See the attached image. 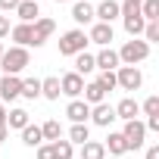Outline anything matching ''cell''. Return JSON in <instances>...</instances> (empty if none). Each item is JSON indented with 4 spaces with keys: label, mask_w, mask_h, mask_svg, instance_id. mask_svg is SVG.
Returning a JSON list of instances; mask_svg holds the SVG:
<instances>
[{
    "label": "cell",
    "mask_w": 159,
    "mask_h": 159,
    "mask_svg": "<svg viewBox=\"0 0 159 159\" xmlns=\"http://www.w3.org/2000/svg\"><path fill=\"white\" fill-rule=\"evenodd\" d=\"M25 66H31V56H28L25 47H10V50H3V56H0L3 75H19Z\"/></svg>",
    "instance_id": "cell-1"
},
{
    "label": "cell",
    "mask_w": 159,
    "mask_h": 159,
    "mask_svg": "<svg viewBox=\"0 0 159 159\" xmlns=\"http://www.w3.org/2000/svg\"><path fill=\"white\" fill-rule=\"evenodd\" d=\"M88 44L91 41H88V34L81 28H72V31H66L59 38V56H78V53H84Z\"/></svg>",
    "instance_id": "cell-2"
},
{
    "label": "cell",
    "mask_w": 159,
    "mask_h": 159,
    "mask_svg": "<svg viewBox=\"0 0 159 159\" xmlns=\"http://www.w3.org/2000/svg\"><path fill=\"white\" fill-rule=\"evenodd\" d=\"M116 53H119V62H125V66H137V62H143V59L150 56V44L131 38V41H125V47L116 50Z\"/></svg>",
    "instance_id": "cell-3"
},
{
    "label": "cell",
    "mask_w": 159,
    "mask_h": 159,
    "mask_svg": "<svg viewBox=\"0 0 159 159\" xmlns=\"http://www.w3.org/2000/svg\"><path fill=\"white\" fill-rule=\"evenodd\" d=\"M140 84H143V75H140L137 66H119V72H116V88H122V91H137Z\"/></svg>",
    "instance_id": "cell-4"
},
{
    "label": "cell",
    "mask_w": 159,
    "mask_h": 159,
    "mask_svg": "<svg viewBox=\"0 0 159 159\" xmlns=\"http://www.w3.org/2000/svg\"><path fill=\"white\" fill-rule=\"evenodd\" d=\"M56 31V22L53 19H47V16H38L34 19V25H31V47H44L47 44V38Z\"/></svg>",
    "instance_id": "cell-5"
},
{
    "label": "cell",
    "mask_w": 159,
    "mask_h": 159,
    "mask_svg": "<svg viewBox=\"0 0 159 159\" xmlns=\"http://www.w3.org/2000/svg\"><path fill=\"white\" fill-rule=\"evenodd\" d=\"M122 137H125L128 150H140V147H143V137H147V128H143V122H137V119L125 122V131H122Z\"/></svg>",
    "instance_id": "cell-6"
},
{
    "label": "cell",
    "mask_w": 159,
    "mask_h": 159,
    "mask_svg": "<svg viewBox=\"0 0 159 159\" xmlns=\"http://www.w3.org/2000/svg\"><path fill=\"white\" fill-rule=\"evenodd\" d=\"M59 91H62L66 97L78 100V97H81V91H84V78H81V75H75V72H66V75L59 78Z\"/></svg>",
    "instance_id": "cell-7"
},
{
    "label": "cell",
    "mask_w": 159,
    "mask_h": 159,
    "mask_svg": "<svg viewBox=\"0 0 159 159\" xmlns=\"http://www.w3.org/2000/svg\"><path fill=\"white\" fill-rule=\"evenodd\" d=\"M97 128H109L112 122H116V109L109 106V103H97V106H91V116H88Z\"/></svg>",
    "instance_id": "cell-8"
},
{
    "label": "cell",
    "mask_w": 159,
    "mask_h": 159,
    "mask_svg": "<svg viewBox=\"0 0 159 159\" xmlns=\"http://www.w3.org/2000/svg\"><path fill=\"white\" fill-rule=\"evenodd\" d=\"M22 94V78L19 75H3L0 78V100H16Z\"/></svg>",
    "instance_id": "cell-9"
},
{
    "label": "cell",
    "mask_w": 159,
    "mask_h": 159,
    "mask_svg": "<svg viewBox=\"0 0 159 159\" xmlns=\"http://www.w3.org/2000/svg\"><path fill=\"white\" fill-rule=\"evenodd\" d=\"M119 16H122V7L116 3V0H103L100 7H94V19H97V22L112 25V19H119Z\"/></svg>",
    "instance_id": "cell-10"
},
{
    "label": "cell",
    "mask_w": 159,
    "mask_h": 159,
    "mask_svg": "<svg viewBox=\"0 0 159 159\" xmlns=\"http://www.w3.org/2000/svg\"><path fill=\"white\" fill-rule=\"evenodd\" d=\"M94 62H97V69H103V72H116L122 62H119V53L112 50V47H103L97 56H94Z\"/></svg>",
    "instance_id": "cell-11"
},
{
    "label": "cell",
    "mask_w": 159,
    "mask_h": 159,
    "mask_svg": "<svg viewBox=\"0 0 159 159\" xmlns=\"http://www.w3.org/2000/svg\"><path fill=\"white\" fill-rule=\"evenodd\" d=\"M66 116L72 119V125H84L88 116H91V106H88L84 100H72V103L66 106Z\"/></svg>",
    "instance_id": "cell-12"
},
{
    "label": "cell",
    "mask_w": 159,
    "mask_h": 159,
    "mask_svg": "<svg viewBox=\"0 0 159 159\" xmlns=\"http://www.w3.org/2000/svg\"><path fill=\"white\" fill-rule=\"evenodd\" d=\"M88 41H94V44H100V47H109V41H112V25H106V22H97V25L91 28Z\"/></svg>",
    "instance_id": "cell-13"
},
{
    "label": "cell",
    "mask_w": 159,
    "mask_h": 159,
    "mask_svg": "<svg viewBox=\"0 0 159 159\" xmlns=\"http://www.w3.org/2000/svg\"><path fill=\"white\" fill-rule=\"evenodd\" d=\"M116 109V119H125V122H131V119H137V112H140V103L137 100H131V97H125L119 106H112Z\"/></svg>",
    "instance_id": "cell-14"
},
{
    "label": "cell",
    "mask_w": 159,
    "mask_h": 159,
    "mask_svg": "<svg viewBox=\"0 0 159 159\" xmlns=\"http://www.w3.org/2000/svg\"><path fill=\"white\" fill-rule=\"evenodd\" d=\"M103 147H106V150H109L112 156H119V159H122V156L128 153V143H125L122 131H109V137H106V143H103Z\"/></svg>",
    "instance_id": "cell-15"
},
{
    "label": "cell",
    "mask_w": 159,
    "mask_h": 159,
    "mask_svg": "<svg viewBox=\"0 0 159 159\" xmlns=\"http://www.w3.org/2000/svg\"><path fill=\"white\" fill-rule=\"evenodd\" d=\"M16 16H19L22 22H28V25H31V22L41 16V10H38V0H22V3L16 7Z\"/></svg>",
    "instance_id": "cell-16"
},
{
    "label": "cell",
    "mask_w": 159,
    "mask_h": 159,
    "mask_svg": "<svg viewBox=\"0 0 159 159\" xmlns=\"http://www.w3.org/2000/svg\"><path fill=\"white\" fill-rule=\"evenodd\" d=\"M72 19H75L78 25H88V22H94V7H91V3H84V0H78V3L72 7Z\"/></svg>",
    "instance_id": "cell-17"
},
{
    "label": "cell",
    "mask_w": 159,
    "mask_h": 159,
    "mask_svg": "<svg viewBox=\"0 0 159 159\" xmlns=\"http://www.w3.org/2000/svg\"><path fill=\"white\" fill-rule=\"evenodd\" d=\"M10 34H13L16 47H31V25H28V22L13 25V28H10Z\"/></svg>",
    "instance_id": "cell-18"
},
{
    "label": "cell",
    "mask_w": 159,
    "mask_h": 159,
    "mask_svg": "<svg viewBox=\"0 0 159 159\" xmlns=\"http://www.w3.org/2000/svg\"><path fill=\"white\" fill-rule=\"evenodd\" d=\"M81 94H84V103H88V106H97V103H106V91H103V88H100L97 81L84 84V91H81Z\"/></svg>",
    "instance_id": "cell-19"
},
{
    "label": "cell",
    "mask_w": 159,
    "mask_h": 159,
    "mask_svg": "<svg viewBox=\"0 0 159 159\" xmlns=\"http://www.w3.org/2000/svg\"><path fill=\"white\" fill-rule=\"evenodd\" d=\"M94 69H97V62H94V56H91L88 50L75 56V75H81V78H84V75H91Z\"/></svg>",
    "instance_id": "cell-20"
},
{
    "label": "cell",
    "mask_w": 159,
    "mask_h": 159,
    "mask_svg": "<svg viewBox=\"0 0 159 159\" xmlns=\"http://www.w3.org/2000/svg\"><path fill=\"white\" fill-rule=\"evenodd\" d=\"M122 22H125V31L131 34V38H137V34H143V16L140 13H131V16H122Z\"/></svg>",
    "instance_id": "cell-21"
},
{
    "label": "cell",
    "mask_w": 159,
    "mask_h": 159,
    "mask_svg": "<svg viewBox=\"0 0 159 159\" xmlns=\"http://www.w3.org/2000/svg\"><path fill=\"white\" fill-rule=\"evenodd\" d=\"M81 159H106V147L100 140H88L81 143Z\"/></svg>",
    "instance_id": "cell-22"
},
{
    "label": "cell",
    "mask_w": 159,
    "mask_h": 159,
    "mask_svg": "<svg viewBox=\"0 0 159 159\" xmlns=\"http://www.w3.org/2000/svg\"><path fill=\"white\" fill-rule=\"evenodd\" d=\"M41 137H44V140H50V143H53V140H59V137H62V125H59L56 119H47V122L41 125Z\"/></svg>",
    "instance_id": "cell-23"
},
{
    "label": "cell",
    "mask_w": 159,
    "mask_h": 159,
    "mask_svg": "<svg viewBox=\"0 0 159 159\" xmlns=\"http://www.w3.org/2000/svg\"><path fill=\"white\" fill-rule=\"evenodd\" d=\"M22 143H25V147H31V150H34V147H41V143H44L41 128H38V125H25V128H22Z\"/></svg>",
    "instance_id": "cell-24"
},
{
    "label": "cell",
    "mask_w": 159,
    "mask_h": 159,
    "mask_svg": "<svg viewBox=\"0 0 159 159\" xmlns=\"http://www.w3.org/2000/svg\"><path fill=\"white\" fill-rule=\"evenodd\" d=\"M88 140H91V128H88V122L69 128V143H72V147H75V143H88Z\"/></svg>",
    "instance_id": "cell-25"
},
{
    "label": "cell",
    "mask_w": 159,
    "mask_h": 159,
    "mask_svg": "<svg viewBox=\"0 0 159 159\" xmlns=\"http://www.w3.org/2000/svg\"><path fill=\"white\" fill-rule=\"evenodd\" d=\"M59 78H44L41 81V97H47V100H59Z\"/></svg>",
    "instance_id": "cell-26"
},
{
    "label": "cell",
    "mask_w": 159,
    "mask_h": 159,
    "mask_svg": "<svg viewBox=\"0 0 159 159\" xmlns=\"http://www.w3.org/2000/svg\"><path fill=\"white\" fill-rule=\"evenodd\" d=\"M25 125H31L25 109H13V112H7V128H19V131H22Z\"/></svg>",
    "instance_id": "cell-27"
},
{
    "label": "cell",
    "mask_w": 159,
    "mask_h": 159,
    "mask_svg": "<svg viewBox=\"0 0 159 159\" xmlns=\"http://www.w3.org/2000/svg\"><path fill=\"white\" fill-rule=\"evenodd\" d=\"M140 16H143V22H159V0H143Z\"/></svg>",
    "instance_id": "cell-28"
},
{
    "label": "cell",
    "mask_w": 159,
    "mask_h": 159,
    "mask_svg": "<svg viewBox=\"0 0 159 159\" xmlns=\"http://www.w3.org/2000/svg\"><path fill=\"white\" fill-rule=\"evenodd\" d=\"M19 97H25V100H38V97H41V81H38V78H25Z\"/></svg>",
    "instance_id": "cell-29"
},
{
    "label": "cell",
    "mask_w": 159,
    "mask_h": 159,
    "mask_svg": "<svg viewBox=\"0 0 159 159\" xmlns=\"http://www.w3.org/2000/svg\"><path fill=\"white\" fill-rule=\"evenodd\" d=\"M50 147H53V159H72V156H75L72 143H69V140H62V137H59V140H53Z\"/></svg>",
    "instance_id": "cell-30"
},
{
    "label": "cell",
    "mask_w": 159,
    "mask_h": 159,
    "mask_svg": "<svg viewBox=\"0 0 159 159\" xmlns=\"http://www.w3.org/2000/svg\"><path fill=\"white\" fill-rule=\"evenodd\" d=\"M143 44H159V22L143 25Z\"/></svg>",
    "instance_id": "cell-31"
},
{
    "label": "cell",
    "mask_w": 159,
    "mask_h": 159,
    "mask_svg": "<svg viewBox=\"0 0 159 159\" xmlns=\"http://www.w3.org/2000/svg\"><path fill=\"white\" fill-rule=\"evenodd\" d=\"M97 84H100L103 91H112V88H116V72H100Z\"/></svg>",
    "instance_id": "cell-32"
},
{
    "label": "cell",
    "mask_w": 159,
    "mask_h": 159,
    "mask_svg": "<svg viewBox=\"0 0 159 159\" xmlns=\"http://www.w3.org/2000/svg\"><path fill=\"white\" fill-rule=\"evenodd\" d=\"M140 109L147 112V119H150V116H159V97H147Z\"/></svg>",
    "instance_id": "cell-33"
},
{
    "label": "cell",
    "mask_w": 159,
    "mask_h": 159,
    "mask_svg": "<svg viewBox=\"0 0 159 159\" xmlns=\"http://www.w3.org/2000/svg\"><path fill=\"white\" fill-rule=\"evenodd\" d=\"M38 150V159H53V147L50 143H41V147H34Z\"/></svg>",
    "instance_id": "cell-34"
},
{
    "label": "cell",
    "mask_w": 159,
    "mask_h": 159,
    "mask_svg": "<svg viewBox=\"0 0 159 159\" xmlns=\"http://www.w3.org/2000/svg\"><path fill=\"white\" fill-rule=\"evenodd\" d=\"M22 3V0H0V10H3V13H10V10H16Z\"/></svg>",
    "instance_id": "cell-35"
},
{
    "label": "cell",
    "mask_w": 159,
    "mask_h": 159,
    "mask_svg": "<svg viewBox=\"0 0 159 159\" xmlns=\"http://www.w3.org/2000/svg\"><path fill=\"white\" fill-rule=\"evenodd\" d=\"M7 34H10V19L0 16V38H7Z\"/></svg>",
    "instance_id": "cell-36"
},
{
    "label": "cell",
    "mask_w": 159,
    "mask_h": 159,
    "mask_svg": "<svg viewBox=\"0 0 159 159\" xmlns=\"http://www.w3.org/2000/svg\"><path fill=\"white\" fill-rule=\"evenodd\" d=\"M147 159H159V147H156V143L147 150Z\"/></svg>",
    "instance_id": "cell-37"
},
{
    "label": "cell",
    "mask_w": 159,
    "mask_h": 159,
    "mask_svg": "<svg viewBox=\"0 0 159 159\" xmlns=\"http://www.w3.org/2000/svg\"><path fill=\"white\" fill-rule=\"evenodd\" d=\"M0 128H7V106L0 103Z\"/></svg>",
    "instance_id": "cell-38"
},
{
    "label": "cell",
    "mask_w": 159,
    "mask_h": 159,
    "mask_svg": "<svg viewBox=\"0 0 159 159\" xmlns=\"http://www.w3.org/2000/svg\"><path fill=\"white\" fill-rule=\"evenodd\" d=\"M143 0H125V7H140Z\"/></svg>",
    "instance_id": "cell-39"
},
{
    "label": "cell",
    "mask_w": 159,
    "mask_h": 159,
    "mask_svg": "<svg viewBox=\"0 0 159 159\" xmlns=\"http://www.w3.org/2000/svg\"><path fill=\"white\" fill-rule=\"evenodd\" d=\"M7 134H10V128H0V143L7 140Z\"/></svg>",
    "instance_id": "cell-40"
},
{
    "label": "cell",
    "mask_w": 159,
    "mask_h": 159,
    "mask_svg": "<svg viewBox=\"0 0 159 159\" xmlns=\"http://www.w3.org/2000/svg\"><path fill=\"white\" fill-rule=\"evenodd\" d=\"M53 3H66V0H53Z\"/></svg>",
    "instance_id": "cell-41"
},
{
    "label": "cell",
    "mask_w": 159,
    "mask_h": 159,
    "mask_svg": "<svg viewBox=\"0 0 159 159\" xmlns=\"http://www.w3.org/2000/svg\"><path fill=\"white\" fill-rule=\"evenodd\" d=\"M0 56H3V44H0Z\"/></svg>",
    "instance_id": "cell-42"
},
{
    "label": "cell",
    "mask_w": 159,
    "mask_h": 159,
    "mask_svg": "<svg viewBox=\"0 0 159 159\" xmlns=\"http://www.w3.org/2000/svg\"><path fill=\"white\" fill-rule=\"evenodd\" d=\"M109 159H119V156H109Z\"/></svg>",
    "instance_id": "cell-43"
},
{
    "label": "cell",
    "mask_w": 159,
    "mask_h": 159,
    "mask_svg": "<svg viewBox=\"0 0 159 159\" xmlns=\"http://www.w3.org/2000/svg\"><path fill=\"white\" fill-rule=\"evenodd\" d=\"M84 3H91V0H84Z\"/></svg>",
    "instance_id": "cell-44"
}]
</instances>
